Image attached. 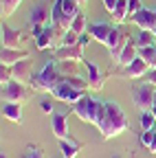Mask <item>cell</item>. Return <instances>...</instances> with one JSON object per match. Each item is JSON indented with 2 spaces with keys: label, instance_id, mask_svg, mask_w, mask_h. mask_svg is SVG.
<instances>
[{
  "label": "cell",
  "instance_id": "1",
  "mask_svg": "<svg viewBox=\"0 0 156 158\" xmlns=\"http://www.w3.org/2000/svg\"><path fill=\"white\" fill-rule=\"evenodd\" d=\"M128 127H130V118L123 112V108L116 103V101H106L103 118H101L99 127H97V130L101 132V138L110 141V138H114V136H121Z\"/></svg>",
  "mask_w": 156,
  "mask_h": 158
},
{
  "label": "cell",
  "instance_id": "2",
  "mask_svg": "<svg viewBox=\"0 0 156 158\" xmlns=\"http://www.w3.org/2000/svg\"><path fill=\"white\" fill-rule=\"evenodd\" d=\"M103 112H106V101L101 99H95V97H88L84 94L79 101L73 106V114L84 123H90L95 127H99L101 118H103Z\"/></svg>",
  "mask_w": 156,
  "mask_h": 158
},
{
  "label": "cell",
  "instance_id": "3",
  "mask_svg": "<svg viewBox=\"0 0 156 158\" xmlns=\"http://www.w3.org/2000/svg\"><path fill=\"white\" fill-rule=\"evenodd\" d=\"M62 73H60V68H57V59H48V62L44 64V68L37 73L35 77H33V81H31V88L33 90H37V92H53V88L62 81Z\"/></svg>",
  "mask_w": 156,
  "mask_h": 158
},
{
  "label": "cell",
  "instance_id": "4",
  "mask_svg": "<svg viewBox=\"0 0 156 158\" xmlns=\"http://www.w3.org/2000/svg\"><path fill=\"white\" fill-rule=\"evenodd\" d=\"M154 99H156V88H154L150 81L134 86V90H132V101H134V106L139 108L141 112H147V110L154 108Z\"/></svg>",
  "mask_w": 156,
  "mask_h": 158
},
{
  "label": "cell",
  "instance_id": "5",
  "mask_svg": "<svg viewBox=\"0 0 156 158\" xmlns=\"http://www.w3.org/2000/svg\"><path fill=\"white\" fill-rule=\"evenodd\" d=\"M51 97L55 99V101H62V103H70V106H75V103L84 97V92H82V90H77L75 86H70V84L66 81V77H64L62 81L53 88Z\"/></svg>",
  "mask_w": 156,
  "mask_h": 158
},
{
  "label": "cell",
  "instance_id": "6",
  "mask_svg": "<svg viewBox=\"0 0 156 158\" xmlns=\"http://www.w3.org/2000/svg\"><path fill=\"white\" fill-rule=\"evenodd\" d=\"M130 42V33L125 31V29H121L119 24H114V29H112V33H110V37H108V44H106V48L110 51V57L116 62V57L121 55V51H123V46Z\"/></svg>",
  "mask_w": 156,
  "mask_h": 158
},
{
  "label": "cell",
  "instance_id": "7",
  "mask_svg": "<svg viewBox=\"0 0 156 158\" xmlns=\"http://www.w3.org/2000/svg\"><path fill=\"white\" fill-rule=\"evenodd\" d=\"M2 101L5 103H27L29 101V92H27V86L20 84V81H9L2 86Z\"/></svg>",
  "mask_w": 156,
  "mask_h": 158
},
{
  "label": "cell",
  "instance_id": "8",
  "mask_svg": "<svg viewBox=\"0 0 156 158\" xmlns=\"http://www.w3.org/2000/svg\"><path fill=\"white\" fill-rule=\"evenodd\" d=\"M84 51H86V46L82 42H77L73 46H60L53 53H55L57 62H79V64H84Z\"/></svg>",
  "mask_w": 156,
  "mask_h": 158
},
{
  "label": "cell",
  "instance_id": "9",
  "mask_svg": "<svg viewBox=\"0 0 156 158\" xmlns=\"http://www.w3.org/2000/svg\"><path fill=\"white\" fill-rule=\"evenodd\" d=\"M130 22L134 27H139V31H152L156 33V9H141L136 15L130 18Z\"/></svg>",
  "mask_w": 156,
  "mask_h": 158
},
{
  "label": "cell",
  "instance_id": "10",
  "mask_svg": "<svg viewBox=\"0 0 156 158\" xmlns=\"http://www.w3.org/2000/svg\"><path fill=\"white\" fill-rule=\"evenodd\" d=\"M0 40H2V48H20L22 42H24V35L18 31V29H13V27H9V24L2 22V29H0Z\"/></svg>",
  "mask_w": 156,
  "mask_h": 158
},
{
  "label": "cell",
  "instance_id": "11",
  "mask_svg": "<svg viewBox=\"0 0 156 158\" xmlns=\"http://www.w3.org/2000/svg\"><path fill=\"white\" fill-rule=\"evenodd\" d=\"M11 75H13V81H20V84H31L33 81V62L31 59H24V62H18L15 66H11Z\"/></svg>",
  "mask_w": 156,
  "mask_h": 158
},
{
  "label": "cell",
  "instance_id": "12",
  "mask_svg": "<svg viewBox=\"0 0 156 158\" xmlns=\"http://www.w3.org/2000/svg\"><path fill=\"white\" fill-rule=\"evenodd\" d=\"M51 24V7L40 2L35 5L29 15V27H48Z\"/></svg>",
  "mask_w": 156,
  "mask_h": 158
},
{
  "label": "cell",
  "instance_id": "13",
  "mask_svg": "<svg viewBox=\"0 0 156 158\" xmlns=\"http://www.w3.org/2000/svg\"><path fill=\"white\" fill-rule=\"evenodd\" d=\"M112 29H114V24H110V22H92V24H88V31H86V33H88L92 40H97L99 44L106 46Z\"/></svg>",
  "mask_w": 156,
  "mask_h": 158
},
{
  "label": "cell",
  "instance_id": "14",
  "mask_svg": "<svg viewBox=\"0 0 156 158\" xmlns=\"http://www.w3.org/2000/svg\"><path fill=\"white\" fill-rule=\"evenodd\" d=\"M84 66H86V70H88V84H90V90H95V92H99L101 88H103V84H106V73L97 66L95 62H84Z\"/></svg>",
  "mask_w": 156,
  "mask_h": 158
},
{
  "label": "cell",
  "instance_id": "15",
  "mask_svg": "<svg viewBox=\"0 0 156 158\" xmlns=\"http://www.w3.org/2000/svg\"><path fill=\"white\" fill-rule=\"evenodd\" d=\"M51 130L55 134L57 141H64V138H68V114H62V112H55L51 114Z\"/></svg>",
  "mask_w": 156,
  "mask_h": 158
},
{
  "label": "cell",
  "instance_id": "16",
  "mask_svg": "<svg viewBox=\"0 0 156 158\" xmlns=\"http://www.w3.org/2000/svg\"><path fill=\"white\" fill-rule=\"evenodd\" d=\"M24 59H31L29 51L24 48H2V53H0V62L5 66H15L18 62H24Z\"/></svg>",
  "mask_w": 156,
  "mask_h": 158
},
{
  "label": "cell",
  "instance_id": "17",
  "mask_svg": "<svg viewBox=\"0 0 156 158\" xmlns=\"http://www.w3.org/2000/svg\"><path fill=\"white\" fill-rule=\"evenodd\" d=\"M147 73H150V66H147V62H143L141 57H136L130 66H125V68L121 70V75L128 77V79H141V77H145Z\"/></svg>",
  "mask_w": 156,
  "mask_h": 158
},
{
  "label": "cell",
  "instance_id": "18",
  "mask_svg": "<svg viewBox=\"0 0 156 158\" xmlns=\"http://www.w3.org/2000/svg\"><path fill=\"white\" fill-rule=\"evenodd\" d=\"M139 57V46H136V40H132L130 37V42L123 46V51H121V55L116 57V64H119L121 68H125V66H130L134 59Z\"/></svg>",
  "mask_w": 156,
  "mask_h": 158
},
{
  "label": "cell",
  "instance_id": "19",
  "mask_svg": "<svg viewBox=\"0 0 156 158\" xmlns=\"http://www.w3.org/2000/svg\"><path fill=\"white\" fill-rule=\"evenodd\" d=\"M60 149H62V158H75L82 152V143L68 136V138H64V141H60Z\"/></svg>",
  "mask_w": 156,
  "mask_h": 158
},
{
  "label": "cell",
  "instance_id": "20",
  "mask_svg": "<svg viewBox=\"0 0 156 158\" xmlns=\"http://www.w3.org/2000/svg\"><path fill=\"white\" fill-rule=\"evenodd\" d=\"M2 114L11 123H22V106L20 103H2Z\"/></svg>",
  "mask_w": 156,
  "mask_h": 158
},
{
  "label": "cell",
  "instance_id": "21",
  "mask_svg": "<svg viewBox=\"0 0 156 158\" xmlns=\"http://www.w3.org/2000/svg\"><path fill=\"white\" fill-rule=\"evenodd\" d=\"M24 0H0V13H2V22L7 18H11L15 13V9L20 7Z\"/></svg>",
  "mask_w": 156,
  "mask_h": 158
},
{
  "label": "cell",
  "instance_id": "22",
  "mask_svg": "<svg viewBox=\"0 0 156 158\" xmlns=\"http://www.w3.org/2000/svg\"><path fill=\"white\" fill-rule=\"evenodd\" d=\"M57 5L62 7V11H64V13H66V15H68L70 20H75L77 15L82 13V11H79L82 7L77 5V0H57Z\"/></svg>",
  "mask_w": 156,
  "mask_h": 158
},
{
  "label": "cell",
  "instance_id": "23",
  "mask_svg": "<svg viewBox=\"0 0 156 158\" xmlns=\"http://www.w3.org/2000/svg\"><path fill=\"white\" fill-rule=\"evenodd\" d=\"M139 123H141V130L143 132H150V130H156V116L152 110L147 112H141V118H139Z\"/></svg>",
  "mask_w": 156,
  "mask_h": 158
},
{
  "label": "cell",
  "instance_id": "24",
  "mask_svg": "<svg viewBox=\"0 0 156 158\" xmlns=\"http://www.w3.org/2000/svg\"><path fill=\"white\" fill-rule=\"evenodd\" d=\"M136 46H139V48H143V46H156V33L141 31L139 37H136Z\"/></svg>",
  "mask_w": 156,
  "mask_h": 158
},
{
  "label": "cell",
  "instance_id": "25",
  "mask_svg": "<svg viewBox=\"0 0 156 158\" xmlns=\"http://www.w3.org/2000/svg\"><path fill=\"white\" fill-rule=\"evenodd\" d=\"M70 31H73V33H77V35H84V33L88 31V20H86V15H84V13H79V15L73 20Z\"/></svg>",
  "mask_w": 156,
  "mask_h": 158
},
{
  "label": "cell",
  "instance_id": "26",
  "mask_svg": "<svg viewBox=\"0 0 156 158\" xmlns=\"http://www.w3.org/2000/svg\"><path fill=\"white\" fill-rule=\"evenodd\" d=\"M139 57L143 59V62H147V66L152 68L154 62H156V46H143V48H139Z\"/></svg>",
  "mask_w": 156,
  "mask_h": 158
},
{
  "label": "cell",
  "instance_id": "27",
  "mask_svg": "<svg viewBox=\"0 0 156 158\" xmlns=\"http://www.w3.org/2000/svg\"><path fill=\"white\" fill-rule=\"evenodd\" d=\"M77 66H79V62H57V68H60L62 77H73V75H77Z\"/></svg>",
  "mask_w": 156,
  "mask_h": 158
},
{
  "label": "cell",
  "instance_id": "28",
  "mask_svg": "<svg viewBox=\"0 0 156 158\" xmlns=\"http://www.w3.org/2000/svg\"><path fill=\"white\" fill-rule=\"evenodd\" d=\"M9 81H13V75H11V66H0V84H9Z\"/></svg>",
  "mask_w": 156,
  "mask_h": 158
},
{
  "label": "cell",
  "instance_id": "29",
  "mask_svg": "<svg viewBox=\"0 0 156 158\" xmlns=\"http://www.w3.org/2000/svg\"><path fill=\"white\" fill-rule=\"evenodd\" d=\"M154 132H156V130H150V132H143V130H141V134H139V143H141L145 149H147V147H150V143H152Z\"/></svg>",
  "mask_w": 156,
  "mask_h": 158
},
{
  "label": "cell",
  "instance_id": "30",
  "mask_svg": "<svg viewBox=\"0 0 156 158\" xmlns=\"http://www.w3.org/2000/svg\"><path fill=\"white\" fill-rule=\"evenodd\" d=\"M79 37H82V35H77V33L68 31V33L62 37V46H73V44H77V42H79Z\"/></svg>",
  "mask_w": 156,
  "mask_h": 158
},
{
  "label": "cell",
  "instance_id": "31",
  "mask_svg": "<svg viewBox=\"0 0 156 158\" xmlns=\"http://www.w3.org/2000/svg\"><path fill=\"white\" fill-rule=\"evenodd\" d=\"M141 9H143V2H141V0H128V11H130V18H132V15H136ZM128 22H130V20H128Z\"/></svg>",
  "mask_w": 156,
  "mask_h": 158
},
{
  "label": "cell",
  "instance_id": "32",
  "mask_svg": "<svg viewBox=\"0 0 156 158\" xmlns=\"http://www.w3.org/2000/svg\"><path fill=\"white\" fill-rule=\"evenodd\" d=\"M27 158H44V156H42V152L37 149L35 145H29V149H27Z\"/></svg>",
  "mask_w": 156,
  "mask_h": 158
},
{
  "label": "cell",
  "instance_id": "33",
  "mask_svg": "<svg viewBox=\"0 0 156 158\" xmlns=\"http://www.w3.org/2000/svg\"><path fill=\"white\" fill-rule=\"evenodd\" d=\"M101 2H103V9L112 15V11L116 9V5H119V0H101Z\"/></svg>",
  "mask_w": 156,
  "mask_h": 158
},
{
  "label": "cell",
  "instance_id": "34",
  "mask_svg": "<svg viewBox=\"0 0 156 158\" xmlns=\"http://www.w3.org/2000/svg\"><path fill=\"white\" fill-rule=\"evenodd\" d=\"M40 108H42L44 114H55V110H53V101H48V99H44V101L40 103Z\"/></svg>",
  "mask_w": 156,
  "mask_h": 158
},
{
  "label": "cell",
  "instance_id": "35",
  "mask_svg": "<svg viewBox=\"0 0 156 158\" xmlns=\"http://www.w3.org/2000/svg\"><path fill=\"white\" fill-rule=\"evenodd\" d=\"M147 81H150V84L156 88V68H152V70L147 73Z\"/></svg>",
  "mask_w": 156,
  "mask_h": 158
},
{
  "label": "cell",
  "instance_id": "36",
  "mask_svg": "<svg viewBox=\"0 0 156 158\" xmlns=\"http://www.w3.org/2000/svg\"><path fill=\"white\" fill-rule=\"evenodd\" d=\"M147 152H150V154H156V132H154V138H152V143H150Z\"/></svg>",
  "mask_w": 156,
  "mask_h": 158
},
{
  "label": "cell",
  "instance_id": "37",
  "mask_svg": "<svg viewBox=\"0 0 156 158\" xmlns=\"http://www.w3.org/2000/svg\"><path fill=\"white\" fill-rule=\"evenodd\" d=\"M77 5H79V7H84V5H86V0H77Z\"/></svg>",
  "mask_w": 156,
  "mask_h": 158
},
{
  "label": "cell",
  "instance_id": "38",
  "mask_svg": "<svg viewBox=\"0 0 156 158\" xmlns=\"http://www.w3.org/2000/svg\"><path fill=\"white\" fill-rule=\"evenodd\" d=\"M152 112H154V116H156V99H154V108H152Z\"/></svg>",
  "mask_w": 156,
  "mask_h": 158
},
{
  "label": "cell",
  "instance_id": "39",
  "mask_svg": "<svg viewBox=\"0 0 156 158\" xmlns=\"http://www.w3.org/2000/svg\"><path fill=\"white\" fill-rule=\"evenodd\" d=\"M0 158H7V156H5V154H0Z\"/></svg>",
  "mask_w": 156,
  "mask_h": 158
},
{
  "label": "cell",
  "instance_id": "40",
  "mask_svg": "<svg viewBox=\"0 0 156 158\" xmlns=\"http://www.w3.org/2000/svg\"><path fill=\"white\" fill-rule=\"evenodd\" d=\"M112 158H121V156H112Z\"/></svg>",
  "mask_w": 156,
  "mask_h": 158
}]
</instances>
